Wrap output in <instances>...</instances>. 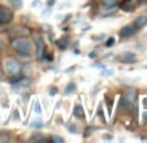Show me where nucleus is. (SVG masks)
<instances>
[{
  "label": "nucleus",
  "mask_w": 147,
  "mask_h": 143,
  "mask_svg": "<svg viewBox=\"0 0 147 143\" xmlns=\"http://www.w3.org/2000/svg\"><path fill=\"white\" fill-rule=\"evenodd\" d=\"M11 46L13 48L14 52H17L21 56H29L33 51V44H31L30 39L26 36H17L11 42Z\"/></svg>",
  "instance_id": "obj_1"
},
{
  "label": "nucleus",
  "mask_w": 147,
  "mask_h": 143,
  "mask_svg": "<svg viewBox=\"0 0 147 143\" xmlns=\"http://www.w3.org/2000/svg\"><path fill=\"white\" fill-rule=\"evenodd\" d=\"M4 70L8 76H16V74H20L22 68H21V64L18 63L17 60L14 59H7L5 64H4Z\"/></svg>",
  "instance_id": "obj_2"
},
{
  "label": "nucleus",
  "mask_w": 147,
  "mask_h": 143,
  "mask_svg": "<svg viewBox=\"0 0 147 143\" xmlns=\"http://www.w3.org/2000/svg\"><path fill=\"white\" fill-rule=\"evenodd\" d=\"M13 20V12L7 7L0 5V24L1 25H7Z\"/></svg>",
  "instance_id": "obj_3"
},
{
  "label": "nucleus",
  "mask_w": 147,
  "mask_h": 143,
  "mask_svg": "<svg viewBox=\"0 0 147 143\" xmlns=\"http://www.w3.org/2000/svg\"><path fill=\"white\" fill-rule=\"evenodd\" d=\"M117 59H119V61H120V63H122V64H136L137 61H138V60H137L136 53L130 52V51L124 52L122 55H120Z\"/></svg>",
  "instance_id": "obj_4"
},
{
  "label": "nucleus",
  "mask_w": 147,
  "mask_h": 143,
  "mask_svg": "<svg viewBox=\"0 0 147 143\" xmlns=\"http://www.w3.org/2000/svg\"><path fill=\"white\" fill-rule=\"evenodd\" d=\"M137 7V0H122L120 8L125 12H133Z\"/></svg>",
  "instance_id": "obj_5"
},
{
  "label": "nucleus",
  "mask_w": 147,
  "mask_h": 143,
  "mask_svg": "<svg viewBox=\"0 0 147 143\" xmlns=\"http://www.w3.org/2000/svg\"><path fill=\"white\" fill-rule=\"evenodd\" d=\"M136 31H137V29H136V26H134V24L133 25H126L121 29V31H120V36H121V38H129V36L134 35Z\"/></svg>",
  "instance_id": "obj_6"
},
{
  "label": "nucleus",
  "mask_w": 147,
  "mask_h": 143,
  "mask_svg": "<svg viewBox=\"0 0 147 143\" xmlns=\"http://www.w3.org/2000/svg\"><path fill=\"white\" fill-rule=\"evenodd\" d=\"M35 43H36V57L40 60L42 57H43V55H45V48H46V46H45V40L42 38H36V40H35Z\"/></svg>",
  "instance_id": "obj_7"
},
{
  "label": "nucleus",
  "mask_w": 147,
  "mask_h": 143,
  "mask_svg": "<svg viewBox=\"0 0 147 143\" xmlns=\"http://www.w3.org/2000/svg\"><path fill=\"white\" fill-rule=\"evenodd\" d=\"M129 108H131L130 100L126 96H121L120 98V102H119V108H117L119 112H125V111H128Z\"/></svg>",
  "instance_id": "obj_8"
},
{
  "label": "nucleus",
  "mask_w": 147,
  "mask_h": 143,
  "mask_svg": "<svg viewBox=\"0 0 147 143\" xmlns=\"http://www.w3.org/2000/svg\"><path fill=\"white\" fill-rule=\"evenodd\" d=\"M31 85V80L30 78H28V77H22L21 80L18 81L17 83H14V85H12L13 86V88L16 90V88H21V87H29V86Z\"/></svg>",
  "instance_id": "obj_9"
},
{
  "label": "nucleus",
  "mask_w": 147,
  "mask_h": 143,
  "mask_svg": "<svg viewBox=\"0 0 147 143\" xmlns=\"http://www.w3.org/2000/svg\"><path fill=\"white\" fill-rule=\"evenodd\" d=\"M147 25V16H139L138 18L136 20V22H134V26H136L137 30H141V29H143L144 26Z\"/></svg>",
  "instance_id": "obj_10"
},
{
  "label": "nucleus",
  "mask_w": 147,
  "mask_h": 143,
  "mask_svg": "<svg viewBox=\"0 0 147 143\" xmlns=\"http://www.w3.org/2000/svg\"><path fill=\"white\" fill-rule=\"evenodd\" d=\"M56 44H57V47L60 48L61 51H65L68 48V46H69V39H68L67 36H64V38H60L57 42H56Z\"/></svg>",
  "instance_id": "obj_11"
},
{
  "label": "nucleus",
  "mask_w": 147,
  "mask_h": 143,
  "mask_svg": "<svg viewBox=\"0 0 147 143\" xmlns=\"http://www.w3.org/2000/svg\"><path fill=\"white\" fill-rule=\"evenodd\" d=\"M73 116L77 118H83L85 117V109H83L82 105H76L73 108Z\"/></svg>",
  "instance_id": "obj_12"
},
{
  "label": "nucleus",
  "mask_w": 147,
  "mask_h": 143,
  "mask_svg": "<svg viewBox=\"0 0 147 143\" xmlns=\"http://www.w3.org/2000/svg\"><path fill=\"white\" fill-rule=\"evenodd\" d=\"M9 1V4L12 5V8H14V9H21L22 8V5H24V1L22 0H8Z\"/></svg>",
  "instance_id": "obj_13"
},
{
  "label": "nucleus",
  "mask_w": 147,
  "mask_h": 143,
  "mask_svg": "<svg viewBox=\"0 0 147 143\" xmlns=\"http://www.w3.org/2000/svg\"><path fill=\"white\" fill-rule=\"evenodd\" d=\"M76 85L74 83H68L67 85V87H65V94H67V95H70V94H73L76 91Z\"/></svg>",
  "instance_id": "obj_14"
},
{
  "label": "nucleus",
  "mask_w": 147,
  "mask_h": 143,
  "mask_svg": "<svg viewBox=\"0 0 147 143\" xmlns=\"http://www.w3.org/2000/svg\"><path fill=\"white\" fill-rule=\"evenodd\" d=\"M102 1L104 5L109 7V8H113V7H116L119 4V0H102Z\"/></svg>",
  "instance_id": "obj_15"
},
{
  "label": "nucleus",
  "mask_w": 147,
  "mask_h": 143,
  "mask_svg": "<svg viewBox=\"0 0 147 143\" xmlns=\"http://www.w3.org/2000/svg\"><path fill=\"white\" fill-rule=\"evenodd\" d=\"M43 126H45V124L40 120H35V121H33L30 124V127H33V129H42Z\"/></svg>",
  "instance_id": "obj_16"
},
{
  "label": "nucleus",
  "mask_w": 147,
  "mask_h": 143,
  "mask_svg": "<svg viewBox=\"0 0 147 143\" xmlns=\"http://www.w3.org/2000/svg\"><path fill=\"white\" fill-rule=\"evenodd\" d=\"M95 130H98V127H95V126H90V127H87V129L85 130V133H83V138H89L90 135L92 134V132H95Z\"/></svg>",
  "instance_id": "obj_17"
},
{
  "label": "nucleus",
  "mask_w": 147,
  "mask_h": 143,
  "mask_svg": "<svg viewBox=\"0 0 147 143\" xmlns=\"http://www.w3.org/2000/svg\"><path fill=\"white\" fill-rule=\"evenodd\" d=\"M100 74H102V77H111V76L115 74V72L111 70V69H103Z\"/></svg>",
  "instance_id": "obj_18"
},
{
  "label": "nucleus",
  "mask_w": 147,
  "mask_h": 143,
  "mask_svg": "<svg viewBox=\"0 0 147 143\" xmlns=\"http://www.w3.org/2000/svg\"><path fill=\"white\" fill-rule=\"evenodd\" d=\"M30 140H33V142H36V140H48V139H46L45 137L42 134H33V137L30 138Z\"/></svg>",
  "instance_id": "obj_19"
},
{
  "label": "nucleus",
  "mask_w": 147,
  "mask_h": 143,
  "mask_svg": "<svg viewBox=\"0 0 147 143\" xmlns=\"http://www.w3.org/2000/svg\"><path fill=\"white\" fill-rule=\"evenodd\" d=\"M50 140H52L53 143H64L65 142L64 138H63V137H59V135H53V137L51 138Z\"/></svg>",
  "instance_id": "obj_20"
},
{
  "label": "nucleus",
  "mask_w": 147,
  "mask_h": 143,
  "mask_svg": "<svg viewBox=\"0 0 147 143\" xmlns=\"http://www.w3.org/2000/svg\"><path fill=\"white\" fill-rule=\"evenodd\" d=\"M34 112H35L36 115H40L42 113V107H40V103L39 102H35V104H34Z\"/></svg>",
  "instance_id": "obj_21"
},
{
  "label": "nucleus",
  "mask_w": 147,
  "mask_h": 143,
  "mask_svg": "<svg viewBox=\"0 0 147 143\" xmlns=\"http://www.w3.org/2000/svg\"><path fill=\"white\" fill-rule=\"evenodd\" d=\"M96 115L99 116L100 118H102V121H106V117H104V113H103V108H102V105H99V107H98V112H96Z\"/></svg>",
  "instance_id": "obj_22"
},
{
  "label": "nucleus",
  "mask_w": 147,
  "mask_h": 143,
  "mask_svg": "<svg viewBox=\"0 0 147 143\" xmlns=\"http://www.w3.org/2000/svg\"><path fill=\"white\" fill-rule=\"evenodd\" d=\"M68 130H69V133H72V134H76V133L78 132V127L72 124V125H68Z\"/></svg>",
  "instance_id": "obj_23"
},
{
  "label": "nucleus",
  "mask_w": 147,
  "mask_h": 143,
  "mask_svg": "<svg viewBox=\"0 0 147 143\" xmlns=\"http://www.w3.org/2000/svg\"><path fill=\"white\" fill-rule=\"evenodd\" d=\"M42 59H43V60H45V61H47V63H50V61H52V60H53V56L51 55V53H47V55H46V53H45V55H43V57H42Z\"/></svg>",
  "instance_id": "obj_24"
},
{
  "label": "nucleus",
  "mask_w": 147,
  "mask_h": 143,
  "mask_svg": "<svg viewBox=\"0 0 147 143\" xmlns=\"http://www.w3.org/2000/svg\"><path fill=\"white\" fill-rule=\"evenodd\" d=\"M103 39H106V34H100V35L94 36V38H92V40H96V42H99V40H103Z\"/></svg>",
  "instance_id": "obj_25"
},
{
  "label": "nucleus",
  "mask_w": 147,
  "mask_h": 143,
  "mask_svg": "<svg viewBox=\"0 0 147 143\" xmlns=\"http://www.w3.org/2000/svg\"><path fill=\"white\" fill-rule=\"evenodd\" d=\"M116 42V39L113 38V36H111V38H108V40H107V43H106V46L107 47H112V44Z\"/></svg>",
  "instance_id": "obj_26"
},
{
  "label": "nucleus",
  "mask_w": 147,
  "mask_h": 143,
  "mask_svg": "<svg viewBox=\"0 0 147 143\" xmlns=\"http://www.w3.org/2000/svg\"><path fill=\"white\" fill-rule=\"evenodd\" d=\"M57 87H52V88H51V90H50V95H52V96H53V95H56V94H57Z\"/></svg>",
  "instance_id": "obj_27"
},
{
  "label": "nucleus",
  "mask_w": 147,
  "mask_h": 143,
  "mask_svg": "<svg viewBox=\"0 0 147 143\" xmlns=\"http://www.w3.org/2000/svg\"><path fill=\"white\" fill-rule=\"evenodd\" d=\"M142 104H143V108H144V109H147V96L143 98V100H142Z\"/></svg>",
  "instance_id": "obj_28"
},
{
  "label": "nucleus",
  "mask_w": 147,
  "mask_h": 143,
  "mask_svg": "<svg viewBox=\"0 0 147 143\" xmlns=\"http://www.w3.org/2000/svg\"><path fill=\"white\" fill-rule=\"evenodd\" d=\"M47 4H48V7H52V5H55V4H56V0H48V1H47Z\"/></svg>",
  "instance_id": "obj_29"
},
{
  "label": "nucleus",
  "mask_w": 147,
  "mask_h": 143,
  "mask_svg": "<svg viewBox=\"0 0 147 143\" xmlns=\"http://www.w3.org/2000/svg\"><path fill=\"white\" fill-rule=\"evenodd\" d=\"M90 57H91V59H94V57H96V56H98V53L96 52H95V51H92V52H90Z\"/></svg>",
  "instance_id": "obj_30"
},
{
  "label": "nucleus",
  "mask_w": 147,
  "mask_h": 143,
  "mask_svg": "<svg viewBox=\"0 0 147 143\" xmlns=\"http://www.w3.org/2000/svg\"><path fill=\"white\" fill-rule=\"evenodd\" d=\"M73 69H76V66H70V68H68V69H65V73H69V72H72L73 70Z\"/></svg>",
  "instance_id": "obj_31"
},
{
  "label": "nucleus",
  "mask_w": 147,
  "mask_h": 143,
  "mask_svg": "<svg viewBox=\"0 0 147 143\" xmlns=\"http://www.w3.org/2000/svg\"><path fill=\"white\" fill-rule=\"evenodd\" d=\"M103 139H111V137L109 135H103Z\"/></svg>",
  "instance_id": "obj_32"
},
{
  "label": "nucleus",
  "mask_w": 147,
  "mask_h": 143,
  "mask_svg": "<svg viewBox=\"0 0 147 143\" xmlns=\"http://www.w3.org/2000/svg\"><path fill=\"white\" fill-rule=\"evenodd\" d=\"M36 5H39V1H34L33 3V7H36Z\"/></svg>",
  "instance_id": "obj_33"
},
{
  "label": "nucleus",
  "mask_w": 147,
  "mask_h": 143,
  "mask_svg": "<svg viewBox=\"0 0 147 143\" xmlns=\"http://www.w3.org/2000/svg\"><path fill=\"white\" fill-rule=\"evenodd\" d=\"M89 30H90V28H85L82 31H83V33H85V31H89Z\"/></svg>",
  "instance_id": "obj_34"
},
{
  "label": "nucleus",
  "mask_w": 147,
  "mask_h": 143,
  "mask_svg": "<svg viewBox=\"0 0 147 143\" xmlns=\"http://www.w3.org/2000/svg\"><path fill=\"white\" fill-rule=\"evenodd\" d=\"M3 31V26H1V24H0V33Z\"/></svg>",
  "instance_id": "obj_35"
},
{
  "label": "nucleus",
  "mask_w": 147,
  "mask_h": 143,
  "mask_svg": "<svg viewBox=\"0 0 147 143\" xmlns=\"http://www.w3.org/2000/svg\"><path fill=\"white\" fill-rule=\"evenodd\" d=\"M0 74H1V61H0Z\"/></svg>",
  "instance_id": "obj_36"
}]
</instances>
